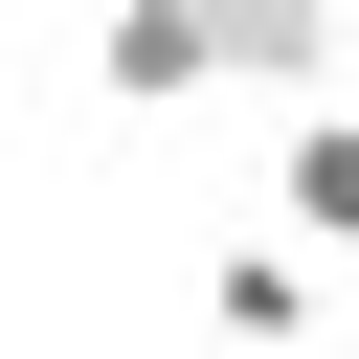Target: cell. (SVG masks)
Masks as SVG:
<instances>
[{
	"label": "cell",
	"instance_id": "cell-1",
	"mask_svg": "<svg viewBox=\"0 0 359 359\" xmlns=\"http://www.w3.org/2000/svg\"><path fill=\"white\" fill-rule=\"evenodd\" d=\"M90 90H112V112H202V90H224V0H112V22H90Z\"/></svg>",
	"mask_w": 359,
	"mask_h": 359
},
{
	"label": "cell",
	"instance_id": "cell-2",
	"mask_svg": "<svg viewBox=\"0 0 359 359\" xmlns=\"http://www.w3.org/2000/svg\"><path fill=\"white\" fill-rule=\"evenodd\" d=\"M224 90L314 112V90H337V0H224Z\"/></svg>",
	"mask_w": 359,
	"mask_h": 359
},
{
	"label": "cell",
	"instance_id": "cell-3",
	"mask_svg": "<svg viewBox=\"0 0 359 359\" xmlns=\"http://www.w3.org/2000/svg\"><path fill=\"white\" fill-rule=\"evenodd\" d=\"M269 202H292V224H314V247L359 269V112H337V90H314V112L269 135Z\"/></svg>",
	"mask_w": 359,
	"mask_h": 359
}]
</instances>
